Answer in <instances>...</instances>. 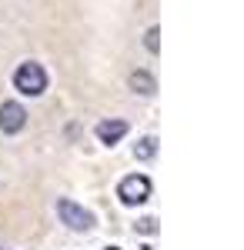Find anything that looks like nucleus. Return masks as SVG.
I'll return each mask as SVG.
<instances>
[{
  "mask_svg": "<svg viewBox=\"0 0 244 250\" xmlns=\"http://www.w3.org/2000/svg\"><path fill=\"white\" fill-rule=\"evenodd\" d=\"M14 87L24 97H40L47 90V70L40 63H34V60H27V63H20L17 74H14Z\"/></svg>",
  "mask_w": 244,
  "mask_h": 250,
  "instance_id": "nucleus-1",
  "label": "nucleus"
},
{
  "mask_svg": "<svg viewBox=\"0 0 244 250\" xmlns=\"http://www.w3.org/2000/svg\"><path fill=\"white\" fill-rule=\"evenodd\" d=\"M117 197H121V204L137 207V204H144V200L150 197V180L144 177V173H131V177H124V180H121Z\"/></svg>",
  "mask_w": 244,
  "mask_h": 250,
  "instance_id": "nucleus-2",
  "label": "nucleus"
},
{
  "mask_svg": "<svg viewBox=\"0 0 244 250\" xmlns=\"http://www.w3.org/2000/svg\"><path fill=\"white\" fill-rule=\"evenodd\" d=\"M57 213H60V220H64L71 230H91V227H94L91 210H84L80 204L67 200V197H60V200H57Z\"/></svg>",
  "mask_w": 244,
  "mask_h": 250,
  "instance_id": "nucleus-3",
  "label": "nucleus"
},
{
  "mask_svg": "<svg viewBox=\"0 0 244 250\" xmlns=\"http://www.w3.org/2000/svg\"><path fill=\"white\" fill-rule=\"evenodd\" d=\"M24 127H27V110L17 100H3L0 104V130L3 134H20Z\"/></svg>",
  "mask_w": 244,
  "mask_h": 250,
  "instance_id": "nucleus-4",
  "label": "nucleus"
},
{
  "mask_svg": "<svg viewBox=\"0 0 244 250\" xmlns=\"http://www.w3.org/2000/svg\"><path fill=\"white\" fill-rule=\"evenodd\" d=\"M94 134H97V140H100V144H107V147H114V144H117L121 137L127 134V124H124V120H100Z\"/></svg>",
  "mask_w": 244,
  "mask_h": 250,
  "instance_id": "nucleus-5",
  "label": "nucleus"
},
{
  "mask_svg": "<svg viewBox=\"0 0 244 250\" xmlns=\"http://www.w3.org/2000/svg\"><path fill=\"white\" fill-rule=\"evenodd\" d=\"M131 87H134V94H144V97H150L154 90H157V83H154V77H150L147 70H134L131 74Z\"/></svg>",
  "mask_w": 244,
  "mask_h": 250,
  "instance_id": "nucleus-6",
  "label": "nucleus"
},
{
  "mask_svg": "<svg viewBox=\"0 0 244 250\" xmlns=\"http://www.w3.org/2000/svg\"><path fill=\"white\" fill-rule=\"evenodd\" d=\"M154 154H157V140H154V137L137 140V147H134V157H137V160H150Z\"/></svg>",
  "mask_w": 244,
  "mask_h": 250,
  "instance_id": "nucleus-7",
  "label": "nucleus"
},
{
  "mask_svg": "<svg viewBox=\"0 0 244 250\" xmlns=\"http://www.w3.org/2000/svg\"><path fill=\"white\" fill-rule=\"evenodd\" d=\"M157 37H161V30H157V27H150V30H147V37H144V43H147V50H150V54H157V50H161V40H157Z\"/></svg>",
  "mask_w": 244,
  "mask_h": 250,
  "instance_id": "nucleus-8",
  "label": "nucleus"
},
{
  "mask_svg": "<svg viewBox=\"0 0 244 250\" xmlns=\"http://www.w3.org/2000/svg\"><path fill=\"white\" fill-rule=\"evenodd\" d=\"M137 230H141V233H154V230H157V220H154V217H144V220L137 224Z\"/></svg>",
  "mask_w": 244,
  "mask_h": 250,
  "instance_id": "nucleus-9",
  "label": "nucleus"
},
{
  "mask_svg": "<svg viewBox=\"0 0 244 250\" xmlns=\"http://www.w3.org/2000/svg\"><path fill=\"white\" fill-rule=\"evenodd\" d=\"M107 250H121V247H107Z\"/></svg>",
  "mask_w": 244,
  "mask_h": 250,
  "instance_id": "nucleus-10",
  "label": "nucleus"
}]
</instances>
